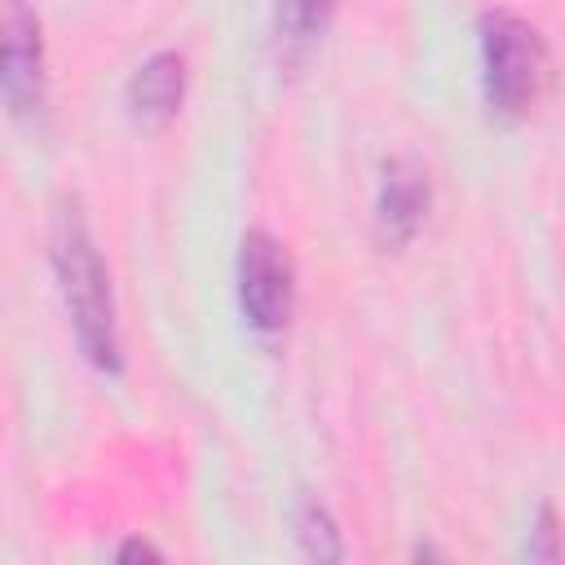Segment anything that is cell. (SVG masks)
Returning <instances> with one entry per match:
<instances>
[{
    "instance_id": "277c9868",
    "label": "cell",
    "mask_w": 565,
    "mask_h": 565,
    "mask_svg": "<svg viewBox=\"0 0 565 565\" xmlns=\"http://www.w3.org/2000/svg\"><path fill=\"white\" fill-rule=\"evenodd\" d=\"M0 93L18 124H35L44 115V35L40 13L26 0L4 4L0 26Z\"/></svg>"
},
{
    "instance_id": "3957f363",
    "label": "cell",
    "mask_w": 565,
    "mask_h": 565,
    "mask_svg": "<svg viewBox=\"0 0 565 565\" xmlns=\"http://www.w3.org/2000/svg\"><path fill=\"white\" fill-rule=\"evenodd\" d=\"M234 282H238V309H243V318H247V327L256 335H278L291 322L296 269H291L287 247L269 230L252 225L243 234Z\"/></svg>"
},
{
    "instance_id": "52a82bcc",
    "label": "cell",
    "mask_w": 565,
    "mask_h": 565,
    "mask_svg": "<svg viewBox=\"0 0 565 565\" xmlns=\"http://www.w3.org/2000/svg\"><path fill=\"white\" fill-rule=\"evenodd\" d=\"M331 13H335V0H274V40L287 66L305 62L322 44Z\"/></svg>"
},
{
    "instance_id": "5b68a950",
    "label": "cell",
    "mask_w": 565,
    "mask_h": 565,
    "mask_svg": "<svg viewBox=\"0 0 565 565\" xmlns=\"http://www.w3.org/2000/svg\"><path fill=\"white\" fill-rule=\"evenodd\" d=\"M428 203H433L428 172L415 159H388L375 190V238L384 247H406L419 234Z\"/></svg>"
},
{
    "instance_id": "9c48e42d",
    "label": "cell",
    "mask_w": 565,
    "mask_h": 565,
    "mask_svg": "<svg viewBox=\"0 0 565 565\" xmlns=\"http://www.w3.org/2000/svg\"><path fill=\"white\" fill-rule=\"evenodd\" d=\"M525 556H534V561H556L561 556V516H556V508H539V516H534V530H530V539H525Z\"/></svg>"
},
{
    "instance_id": "8992f818",
    "label": "cell",
    "mask_w": 565,
    "mask_h": 565,
    "mask_svg": "<svg viewBox=\"0 0 565 565\" xmlns=\"http://www.w3.org/2000/svg\"><path fill=\"white\" fill-rule=\"evenodd\" d=\"M181 97H185V57L177 49H159L150 53L124 84V102H128V115L141 124V128H163L177 110H181Z\"/></svg>"
},
{
    "instance_id": "6da1fadb",
    "label": "cell",
    "mask_w": 565,
    "mask_h": 565,
    "mask_svg": "<svg viewBox=\"0 0 565 565\" xmlns=\"http://www.w3.org/2000/svg\"><path fill=\"white\" fill-rule=\"evenodd\" d=\"M49 260L53 278L71 318V331L84 349V358L102 375L124 371V340H119V313L110 291V269L97 252V238L88 230V216L75 194H62L49 221Z\"/></svg>"
},
{
    "instance_id": "7a4b0ae2",
    "label": "cell",
    "mask_w": 565,
    "mask_h": 565,
    "mask_svg": "<svg viewBox=\"0 0 565 565\" xmlns=\"http://www.w3.org/2000/svg\"><path fill=\"white\" fill-rule=\"evenodd\" d=\"M477 53H481V97L490 115L525 119L552 75L543 35L508 9H490L477 22Z\"/></svg>"
},
{
    "instance_id": "30bf717a",
    "label": "cell",
    "mask_w": 565,
    "mask_h": 565,
    "mask_svg": "<svg viewBox=\"0 0 565 565\" xmlns=\"http://www.w3.org/2000/svg\"><path fill=\"white\" fill-rule=\"evenodd\" d=\"M119 561H137V556H150V561H159L163 552L154 547V543H146V539H128V543H119V552H115Z\"/></svg>"
},
{
    "instance_id": "ba28073f",
    "label": "cell",
    "mask_w": 565,
    "mask_h": 565,
    "mask_svg": "<svg viewBox=\"0 0 565 565\" xmlns=\"http://www.w3.org/2000/svg\"><path fill=\"white\" fill-rule=\"evenodd\" d=\"M296 539H300V552L313 556V561H340L344 556V539H340V525L331 516V508L318 499V494H305L296 503Z\"/></svg>"
}]
</instances>
